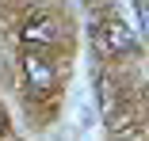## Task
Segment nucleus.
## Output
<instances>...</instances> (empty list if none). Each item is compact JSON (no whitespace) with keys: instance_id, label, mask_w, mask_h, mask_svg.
<instances>
[{"instance_id":"nucleus-1","label":"nucleus","mask_w":149,"mask_h":141,"mask_svg":"<svg viewBox=\"0 0 149 141\" xmlns=\"http://www.w3.org/2000/svg\"><path fill=\"white\" fill-rule=\"evenodd\" d=\"M23 73H27V84L38 92V95H46V92H54V65H50V57H42L38 50H27V57H23Z\"/></svg>"},{"instance_id":"nucleus-2","label":"nucleus","mask_w":149,"mask_h":141,"mask_svg":"<svg viewBox=\"0 0 149 141\" xmlns=\"http://www.w3.org/2000/svg\"><path fill=\"white\" fill-rule=\"evenodd\" d=\"M57 35H61V27H57L54 15H38V19H31L23 27L27 46H50V42H57Z\"/></svg>"},{"instance_id":"nucleus-3","label":"nucleus","mask_w":149,"mask_h":141,"mask_svg":"<svg viewBox=\"0 0 149 141\" xmlns=\"http://www.w3.org/2000/svg\"><path fill=\"white\" fill-rule=\"evenodd\" d=\"M103 46H107V50H126V46H130V31H126L118 19L103 23Z\"/></svg>"},{"instance_id":"nucleus-4","label":"nucleus","mask_w":149,"mask_h":141,"mask_svg":"<svg viewBox=\"0 0 149 141\" xmlns=\"http://www.w3.org/2000/svg\"><path fill=\"white\" fill-rule=\"evenodd\" d=\"M0 133H4V115H0Z\"/></svg>"}]
</instances>
